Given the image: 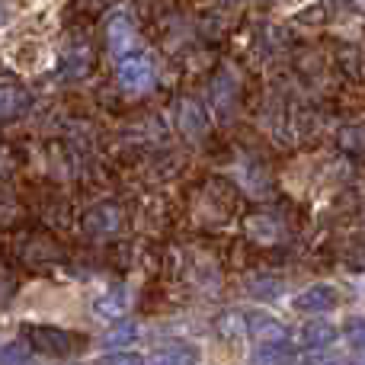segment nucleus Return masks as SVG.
Returning a JSON list of instances; mask_svg holds the SVG:
<instances>
[{
    "instance_id": "obj_1",
    "label": "nucleus",
    "mask_w": 365,
    "mask_h": 365,
    "mask_svg": "<svg viewBox=\"0 0 365 365\" xmlns=\"http://www.w3.org/2000/svg\"><path fill=\"white\" fill-rule=\"evenodd\" d=\"M26 340H29L32 349H38L45 356H58V359L71 356L77 349V343H81L74 334H68L61 327H48V324H29L26 327Z\"/></svg>"
},
{
    "instance_id": "obj_2",
    "label": "nucleus",
    "mask_w": 365,
    "mask_h": 365,
    "mask_svg": "<svg viewBox=\"0 0 365 365\" xmlns=\"http://www.w3.org/2000/svg\"><path fill=\"white\" fill-rule=\"evenodd\" d=\"M119 83L125 90H151L154 87V64L148 55H125L119 61Z\"/></svg>"
},
{
    "instance_id": "obj_3",
    "label": "nucleus",
    "mask_w": 365,
    "mask_h": 365,
    "mask_svg": "<svg viewBox=\"0 0 365 365\" xmlns=\"http://www.w3.org/2000/svg\"><path fill=\"white\" fill-rule=\"evenodd\" d=\"M292 304H295V311H302V314H324V311H334L336 304H340V292L330 282H314V285H308L302 295H295Z\"/></svg>"
},
{
    "instance_id": "obj_4",
    "label": "nucleus",
    "mask_w": 365,
    "mask_h": 365,
    "mask_svg": "<svg viewBox=\"0 0 365 365\" xmlns=\"http://www.w3.org/2000/svg\"><path fill=\"white\" fill-rule=\"evenodd\" d=\"M244 330L250 336H257L259 343H285V327L279 324V317L266 314V311H247Z\"/></svg>"
},
{
    "instance_id": "obj_5",
    "label": "nucleus",
    "mask_w": 365,
    "mask_h": 365,
    "mask_svg": "<svg viewBox=\"0 0 365 365\" xmlns=\"http://www.w3.org/2000/svg\"><path fill=\"white\" fill-rule=\"evenodd\" d=\"M106 36H109V48H113L115 55H125V51L135 45V38H138V32H135L132 19H128L125 13H119V16H113V19H109V26H106Z\"/></svg>"
},
{
    "instance_id": "obj_6",
    "label": "nucleus",
    "mask_w": 365,
    "mask_h": 365,
    "mask_svg": "<svg viewBox=\"0 0 365 365\" xmlns=\"http://www.w3.org/2000/svg\"><path fill=\"white\" fill-rule=\"evenodd\" d=\"M336 336H340V330H336L330 321H311L308 327L302 330V343L308 349H327V346H334Z\"/></svg>"
},
{
    "instance_id": "obj_7",
    "label": "nucleus",
    "mask_w": 365,
    "mask_h": 365,
    "mask_svg": "<svg viewBox=\"0 0 365 365\" xmlns=\"http://www.w3.org/2000/svg\"><path fill=\"white\" fill-rule=\"evenodd\" d=\"M26 106H29V93H26L23 87H16V83H0V122L19 115Z\"/></svg>"
},
{
    "instance_id": "obj_8",
    "label": "nucleus",
    "mask_w": 365,
    "mask_h": 365,
    "mask_svg": "<svg viewBox=\"0 0 365 365\" xmlns=\"http://www.w3.org/2000/svg\"><path fill=\"white\" fill-rule=\"evenodd\" d=\"M119 225H122V212L115 205H96L87 215V227L93 234H113L119 231Z\"/></svg>"
},
{
    "instance_id": "obj_9",
    "label": "nucleus",
    "mask_w": 365,
    "mask_h": 365,
    "mask_svg": "<svg viewBox=\"0 0 365 365\" xmlns=\"http://www.w3.org/2000/svg\"><path fill=\"white\" fill-rule=\"evenodd\" d=\"M199 362V353L192 346H164L151 356L148 365H195Z\"/></svg>"
},
{
    "instance_id": "obj_10",
    "label": "nucleus",
    "mask_w": 365,
    "mask_h": 365,
    "mask_svg": "<svg viewBox=\"0 0 365 365\" xmlns=\"http://www.w3.org/2000/svg\"><path fill=\"white\" fill-rule=\"evenodd\" d=\"M292 362H295V353L285 343H263L253 353V365H292Z\"/></svg>"
},
{
    "instance_id": "obj_11",
    "label": "nucleus",
    "mask_w": 365,
    "mask_h": 365,
    "mask_svg": "<svg viewBox=\"0 0 365 365\" xmlns=\"http://www.w3.org/2000/svg\"><path fill=\"white\" fill-rule=\"evenodd\" d=\"M138 340V327H135L132 321H119L115 327H109L106 334H103V346L106 349H122V346H132V343Z\"/></svg>"
},
{
    "instance_id": "obj_12",
    "label": "nucleus",
    "mask_w": 365,
    "mask_h": 365,
    "mask_svg": "<svg viewBox=\"0 0 365 365\" xmlns=\"http://www.w3.org/2000/svg\"><path fill=\"white\" fill-rule=\"evenodd\" d=\"M247 234H250L257 244H272V240H279L282 227H279L269 215H253V218L247 221Z\"/></svg>"
},
{
    "instance_id": "obj_13",
    "label": "nucleus",
    "mask_w": 365,
    "mask_h": 365,
    "mask_svg": "<svg viewBox=\"0 0 365 365\" xmlns=\"http://www.w3.org/2000/svg\"><path fill=\"white\" fill-rule=\"evenodd\" d=\"M180 122H182V132L186 135H199L202 128H205V115H202V109L195 106L192 100L182 103V119Z\"/></svg>"
},
{
    "instance_id": "obj_14",
    "label": "nucleus",
    "mask_w": 365,
    "mask_h": 365,
    "mask_svg": "<svg viewBox=\"0 0 365 365\" xmlns=\"http://www.w3.org/2000/svg\"><path fill=\"white\" fill-rule=\"evenodd\" d=\"M125 304H128V298L122 295V292H109V295H103L100 302H96V311H100V314H106V317H115V321H119V314L125 311Z\"/></svg>"
},
{
    "instance_id": "obj_15",
    "label": "nucleus",
    "mask_w": 365,
    "mask_h": 365,
    "mask_svg": "<svg viewBox=\"0 0 365 365\" xmlns=\"http://www.w3.org/2000/svg\"><path fill=\"white\" fill-rule=\"evenodd\" d=\"M29 362V343H6L0 349V365H26Z\"/></svg>"
},
{
    "instance_id": "obj_16",
    "label": "nucleus",
    "mask_w": 365,
    "mask_h": 365,
    "mask_svg": "<svg viewBox=\"0 0 365 365\" xmlns=\"http://www.w3.org/2000/svg\"><path fill=\"white\" fill-rule=\"evenodd\" d=\"M340 141H343V148H346V151L362 154L365 151V128H346V132L340 135Z\"/></svg>"
},
{
    "instance_id": "obj_17",
    "label": "nucleus",
    "mask_w": 365,
    "mask_h": 365,
    "mask_svg": "<svg viewBox=\"0 0 365 365\" xmlns=\"http://www.w3.org/2000/svg\"><path fill=\"white\" fill-rule=\"evenodd\" d=\"M100 365H145V359L135 356V353H113V356H106Z\"/></svg>"
},
{
    "instance_id": "obj_18",
    "label": "nucleus",
    "mask_w": 365,
    "mask_h": 365,
    "mask_svg": "<svg viewBox=\"0 0 365 365\" xmlns=\"http://www.w3.org/2000/svg\"><path fill=\"white\" fill-rule=\"evenodd\" d=\"M304 365H346V362L340 356H314V359H308Z\"/></svg>"
},
{
    "instance_id": "obj_19",
    "label": "nucleus",
    "mask_w": 365,
    "mask_h": 365,
    "mask_svg": "<svg viewBox=\"0 0 365 365\" xmlns=\"http://www.w3.org/2000/svg\"><path fill=\"white\" fill-rule=\"evenodd\" d=\"M356 365H365V343L362 346H356Z\"/></svg>"
}]
</instances>
